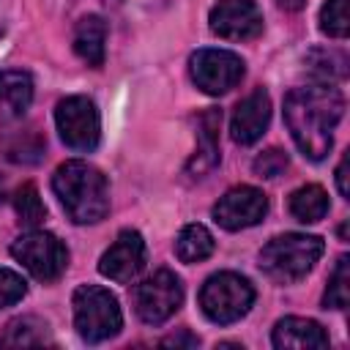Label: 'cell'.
Segmentation results:
<instances>
[{"label": "cell", "instance_id": "obj_27", "mask_svg": "<svg viewBox=\"0 0 350 350\" xmlns=\"http://www.w3.org/2000/svg\"><path fill=\"white\" fill-rule=\"evenodd\" d=\"M200 339L191 334V331H178V334H170L161 339V347H197Z\"/></svg>", "mask_w": 350, "mask_h": 350}, {"label": "cell", "instance_id": "obj_13", "mask_svg": "<svg viewBox=\"0 0 350 350\" xmlns=\"http://www.w3.org/2000/svg\"><path fill=\"white\" fill-rule=\"evenodd\" d=\"M268 120H271V98L262 88H257L238 101L230 120V134L238 145H254L265 134Z\"/></svg>", "mask_w": 350, "mask_h": 350}, {"label": "cell", "instance_id": "obj_23", "mask_svg": "<svg viewBox=\"0 0 350 350\" xmlns=\"http://www.w3.org/2000/svg\"><path fill=\"white\" fill-rule=\"evenodd\" d=\"M14 208H16L19 221H22V224H30V227L41 224L44 216H46V208H44V202H41V197H38V189H36L33 183H25V186L16 189V194H14Z\"/></svg>", "mask_w": 350, "mask_h": 350}, {"label": "cell", "instance_id": "obj_15", "mask_svg": "<svg viewBox=\"0 0 350 350\" xmlns=\"http://www.w3.org/2000/svg\"><path fill=\"white\" fill-rule=\"evenodd\" d=\"M273 345L279 350H317L328 347V334L323 331L320 323L306 320V317H282L273 325L271 334Z\"/></svg>", "mask_w": 350, "mask_h": 350}, {"label": "cell", "instance_id": "obj_21", "mask_svg": "<svg viewBox=\"0 0 350 350\" xmlns=\"http://www.w3.org/2000/svg\"><path fill=\"white\" fill-rule=\"evenodd\" d=\"M306 66H309V71L323 82V85H328V82H334V79H345V74H347V57L342 55V52H325V49H312L309 52V57H306Z\"/></svg>", "mask_w": 350, "mask_h": 350}, {"label": "cell", "instance_id": "obj_29", "mask_svg": "<svg viewBox=\"0 0 350 350\" xmlns=\"http://www.w3.org/2000/svg\"><path fill=\"white\" fill-rule=\"evenodd\" d=\"M276 3H279V8H284V11H301L306 0H276Z\"/></svg>", "mask_w": 350, "mask_h": 350}, {"label": "cell", "instance_id": "obj_4", "mask_svg": "<svg viewBox=\"0 0 350 350\" xmlns=\"http://www.w3.org/2000/svg\"><path fill=\"white\" fill-rule=\"evenodd\" d=\"M71 304H74V328L85 342L96 345V342L112 339L123 325L118 298L98 284L77 287Z\"/></svg>", "mask_w": 350, "mask_h": 350}, {"label": "cell", "instance_id": "obj_25", "mask_svg": "<svg viewBox=\"0 0 350 350\" xmlns=\"http://www.w3.org/2000/svg\"><path fill=\"white\" fill-rule=\"evenodd\" d=\"M25 293H27V282L11 268H0V309L22 301Z\"/></svg>", "mask_w": 350, "mask_h": 350}, {"label": "cell", "instance_id": "obj_30", "mask_svg": "<svg viewBox=\"0 0 350 350\" xmlns=\"http://www.w3.org/2000/svg\"><path fill=\"white\" fill-rule=\"evenodd\" d=\"M104 3H118V0H104Z\"/></svg>", "mask_w": 350, "mask_h": 350}, {"label": "cell", "instance_id": "obj_3", "mask_svg": "<svg viewBox=\"0 0 350 350\" xmlns=\"http://www.w3.org/2000/svg\"><path fill=\"white\" fill-rule=\"evenodd\" d=\"M323 238L304 232H284L271 238L260 252V271L279 284H290L304 279L314 262L323 257Z\"/></svg>", "mask_w": 350, "mask_h": 350}, {"label": "cell", "instance_id": "obj_20", "mask_svg": "<svg viewBox=\"0 0 350 350\" xmlns=\"http://www.w3.org/2000/svg\"><path fill=\"white\" fill-rule=\"evenodd\" d=\"M46 342V325L36 317H16L5 325V334L0 336L3 347H36Z\"/></svg>", "mask_w": 350, "mask_h": 350}, {"label": "cell", "instance_id": "obj_19", "mask_svg": "<svg viewBox=\"0 0 350 350\" xmlns=\"http://www.w3.org/2000/svg\"><path fill=\"white\" fill-rule=\"evenodd\" d=\"M213 235L208 232V227L202 224H186L180 232H178V241H175V254L180 262H200L205 257L213 254Z\"/></svg>", "mask_w": 350, "mask_h": 350}, {"label": "cell", "instance_id": "obj_12", "mask_svg": "<svg viewBox=\"0 0 350 350\" xmlns=\"http://www.w3.org/2000/svg\"><path fill=\"white\" fill-rule=\"evenodd\" d=\"M142 268H145V241L137 230H123L98 260L101 276L118 284L131 282Z\"/></svg>", "mask_w": 350, "mask_h": 350}, {"label": "cell", "instance_id": "obj_9", "mask_svg": "<svg viewBox=\"0 0 350 350\" xmlns=\"http://www.w3.org/2000/svg\"><path fill=\"white\" fill-rule=\"evenodd\" d=\"M60 139L74 150H93L101 137L98 109L88 96H68L55 109Z\"/></svg>", "mask_w": 350, "mask_h": 350}, {"label": "cell", "instance_id": "obj_6", "mask_svg": "<svg viewBox=\"0 0 350 350\" xmlns=\"http://www.w3.org/2000/svg\"><path fill=\"white\" fill-rule=\"evenodd\" d=\"M11 254L38 282H55L68 265V249L63 241L44 230H30L11 243Z\"/></svg>", "mask_w": 350, "mask_h": 350}, {"label": "cell", "instance_id": "obj_28", "mask_svg": "<svg viewBox=\"0 0 350 350\" xmlns=\"http://www.w3.org/2000/svg\"><path fill=\"white\" fill-rule=\"evenodd\" d=\"M336 186H339V194L342 197H350V183H347V153L342 156L339 167H336Z\"/></svg>", "mask_w": 350, "mask_h": 350}, {"label": "cell", "instance_id": "obj_7", "mask_svg": "<svg viewBox=\"0 0 350 350\" xmlns=\"http://www.w3.org/2000/svg\"><path fill=\"white\" fill-rule=\"evenodd\" d=\"M131 304H134V312L139 314L142 323L159 325V323L170 320L180 309L183 284L172 271L161 268V271H156L153 276H148L145 282H139L131 290Z\"/></svg>", "mask_w": 350, "mask_h": 350}, {"label": "cell", "instance_id": "obj_10", "mask_svg": "<svg viewBox=\"0 0 350 350\" xmlns=\"http://www.w3.org/2000/svg\"><path fill=\"white\" fill-rule=\"evenodd\" d=\"M211 33L227 41H249L262 33V11L254 0H219L208 16Z\"/></svg>", "mask_w": 350, "mask_h": 350}, {"label": "cell", "instance_id": "obj_24", "mask_svg": "<svg viewBox=\"0 0 350 350\" xmlns=\"http://www.w3.org/2000/svg\"><path fill=\"white\" fill-rule=\"evenodd\" d=\"M347 27V0H325V5L320 8V30L331 38H345Z\"/></svg>", "mask_w": 350, "mask_h": 350}, {"label": "cell", "instance_id": "obj_18", "mask_svg": "<svg viewBox=\"0 0 350 350\" xmlns=\"http://www.w3.org/2000/svg\"><path fill=\"white\" fill-rule=\"evenodd\" d=\"M331 202H328V194L323 186L317 183H306L301 189H295L290 194V213L298 219V221H306V224H314L320 221L325 213H328Z\"/></svg>", "mask_w": 350, "mask_h": 350}, {"label": "cell", "instance_id": "obj_16", "mask_svg": "<svg viewBox=\"0 0 350 350\" xmlns=\"http://www.w3.org/2000/svg\"><path fill=\"white\" fill-rule=\"evenodd\" d=\"M107 44V22L98 14H88L74 27V52L93 68L104 63V46Z\"/></svg>", "mask_w": 350, "mask_h": 350}, {"label": "cell", "instance_id": "obj_22", "mask_svg": "<svg viewBox=\"0 0 350 350\" xmlns=\"http://www.w3.org/2000/svg\"><path fill=\"white\" fill-rule=\"evenodd\" d=\"M350 301V257L342 254L331 279H328V287H325V295H323V306L325 309H345Z\"/></svg>", "mask_w": 350, "mask_h": 350}, {"label": "cell", "instance_id": "obj_2", "mask_svg": "<svg viewBox=\"0 0 350 350\" xmlns=\"http://www.w3.org/2000/svg\"><path fill=\"white\" fill-rule=\"evenodd\" d=\"M52 189L74 224H96L109 211V186L88 161H66L52 175Z\"/></svg>", "mask_w": 350, "mask_h": 350}, {"label": "cell", "instance_id": "obj_5", "mask_svg": "<svg viewBox=\"0 0 350 350\" xmlns=\"http://www.w3.org/2000/svg\"><path fill=\"white\" fill-rule=\"evenodd\" d=\"M254 304V287L246 276L221 271L213 273L200 290V309L211 323L230 325L241 320Z\"/></svg>", "mask_w": 350, "mask_h": 350}, {"label": "cell", "instance_id": "obj_26", "mask_svg": "<svg viewBox=\"0 0 350 350\" xmlns=\"http://www.w3.org/2000/svg\"><path fill=\"white\" fill-rule=\"evenodd\" d=\"M287 153L284 150H279V148H268V150H262L257 159H254V175H260V178H279L284 170H287Z\"/></svg>", "mask_w": 350, "mask_h": 350}, {"label": "cell", "instance_id": "obj_14", "mask_svg": "<svg viewBox=\"0 0 350 350\" xmlns=\"http://www.w3.org/2000/svg\"><path fill=\"white\" fill-rule=\"evenodd\" d=\"M219 126H221V109H208L197 120V150L191 161L186 164V172L191 178L208 175L219 164Z\"/></svg>", "mask_w": 350, "mask_h": 350}, {"label": "cell", "instance_id": "obj_8", "mask_svg": "<svg viewBox=\"0 0 350 350\" xmlns=\"http://www.w3.org/2000/svg\"><path fill=\"white\" fill-rule=\"evenodd\" d=\"M243 60L230 49H197L189 57V74L208 96H221L243 79Z\"/></svg>", "mask_w": 350, "mask_h": 350}, {"label": "cell", "instance_id": "obj_11", "mask_svg": "<svg viewBox=\"0 0 350 350\" xmlns=\"http://www.w3.org/2000/svg\"><path fill=\"white\" fill-rule=\"evenodd\" d=\"M265 213H268V197L254 186H235L213 205V221L230 232L260 224Z\"/></svg>", "mask_w": 350, "mask_h": 350}, {"label": "cell", "instance_id": "obj_17", "mask_svg": "<svg viewBox=\"0 0 350 350\" xmlns=\"http://www.w3.org/2000/svg\"><path fill=\"white\" fill-rule=\"evenodd\" d=\"M33 101V79L27 71L5 68L0 71V112L19 118Z\"/></svg>", "mask_w": 350, "mask_h": 350}, {"label": "cell", "instance_id": "obj_1", "mask_svg": "<svg viewBox=\"0 0 350 350\" xmlns=\"http://www.w3.org/2000/svg\"><path fill=\"white\" fill-rule=\"evenodd\" d=\"M345 115V96L331 82L295 88L284 96V123L298 150L320 161L334 145V129Z\"/></svg>", "mask_w": 350, "mask_h": 350}]
</instances>
